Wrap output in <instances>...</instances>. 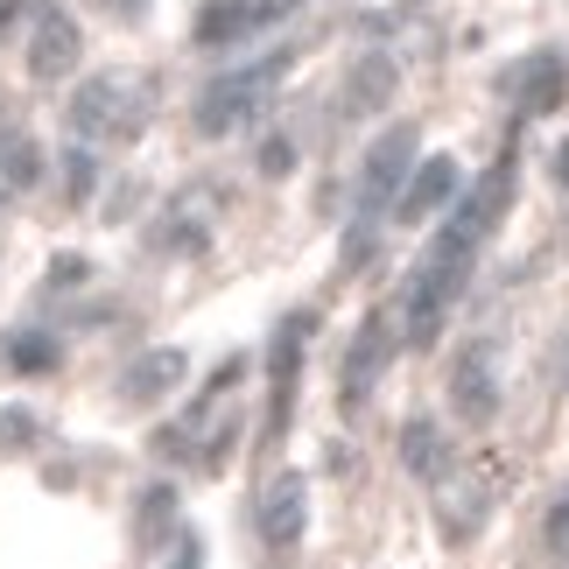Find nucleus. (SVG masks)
Instances as JSON below:
<instances>
[{"label":"nucleus","instance_id":"nucleus-20","mask_svg":"<svg viewBox=\"0 0 569 569\" xmlns=\"http://www.w3.org/2000/svg\"><path fill=\"white\" fill-rule=\"evenodd\" d=\"M289 169H296V148L289 141H268V148H260V177H289Z\"/></svg>","mask_w":569,"mask_h":569},{"label":"nucleus","instance_id":"nucleus-24","mask_svg":"<svg viewBox=\"0 0 569 569\" xmlns=\"http://www.w3.org/2000/svg\"><path fill=\"white\" fill-rule=\"evenodd\" d=\"M169 569H204V541L183 535V549H177V562H169Z\"/></svg>","mask_w":569,"mask_h":569},{"label":"nucleus","instance_id":"nucleus-23","mask_svg":"<svg viewBox=\"0 0 569 569\" xmlns=\"http://www.w3.org/2000/svg\"><path fill=\"white\" fill-rule=\"evenodd\" d=\"M8 183H36V156L14 141V156H8Z\"/></svg>","mask_w":569,"mask_h":569},{"label":"nucleus","instance_id":"nucleus-25","mask_svg":"<svg viewBox=\"0 0 569 569\" xmlns=\"http://www.w3.org/2000/svg\"><path fill=\"white\" fill-rule=\"evenodd\" d=\"M556 177H562V183H569V141H562V156H556Z\"/></svg>","mask_w":569,"mask_h":569},{"label":"nucleus","instance_id":"nucleus-13","mask_svg":"<svg viewBox=\"0 0 569 569\" xmlns=\"http://www.w3.org/2000/svg\"><path fill=\"white\" fill-rule=\"evenodd\" d=\"M177 380H183V352H148V359H134V373H127L120 393L141 408V401H162V393L177 387Z\"/></svg>","mask_w":569,"mask_h":569},{"label":"nucleus","instance_id":"nucleus-7","mask_svg":"<svg viewBox=\"0 0 569 569\" xmlns=\"http://www.w3.org/2000/svg\"><path fill=\"white\" fill-rule=\"evenodd\" d=\"M492 366H499V352H492L486 338H471L465 352H457L450 401H457V415H465V422H492V408H499V380H492Z\"/></svg>","mask_w":569,"mask_h":569},{"label":"nucleus","instance_id":"nucleus-3","mask_svg":"<svg viewBox=\"0 0 569 569\" xmlns=\"http://www.w3.org/2000/svg\"><path fill=\"white\" fill-rule=\"evenodd\" d=\"M465 274H471V253H450V247L429 253V268L408 281V345H429L436 331H443V317H450L457 289H465Z\"/></svg>","mask_w":569,"mask_h":569},{"label":"nucleus","instance_id":"nucleus-21","mask_svg":"<svg viewBox=\"0 0 569 569\" xmlns=\"http://www.w3.org/2000/svg\"><path fill=\"white\" fill-rule=\"evenodd\" d=\"M63 183H71V197L92 190V156H84V148H71V162H63Z\"/></svg>","mask_w":569,"mask_h":569},{"label":"nucleus","instance_id":"nucleus-16","mask_svg":"<svg viewBox=\"0 0 569 569\" xmlns=\"http://www.w3.org/2000/svg\"><path fill=\"white\" fill-rule=\"evenodd\" d=\"M387 92H393V63L387 57H366L359 71H352V99H345V106L366 113V106H387Z\"/></svg>","mask_w":569,"mask_h":569},{"label":"nucleus","instance_id":"nucleus-1","mask_svg":"<svg viewBox=\"0 0 569 569\" xmlns=\"http://www.w3.org/2000/svg\"><path fill=\"white\" fill-rule=\"evenodd\" d=\"M141 113H148V92L134 78H120V71H106V78L71 92V134L78 141H120V134L141 127Z\"/></svg>","mask_w":569,"mask_h":569},{"label":"nucleus","instance_id":"nucleus-15","mask_svg":"<svg viewBox=\"0 0 569 569\" xmlns=\"http://www.w3.org/2000/svg\"><path fill=\"white\" fill-rule=\"evenodd\" d=\"M520 71H528V113H556L562 106V63L556 57H535V63H520Z\"/></svg>","mask_w":569,"mask_h":569},{"label":"nucleus","instance_id":"nucleus-5","mask_svg":"<svg viewBox=\"0 0 569 569\" xmlns=\"http://www.w3.org/2000/svg\"><path fill=\"white\" fill-rule=\"evenodd\" d=\"M415 127L401 120V127H387V134L373 141V156H366V177H359V218H380L387 204H393V190H401V177L415 169Z\"/></svg>","mask_w":569,"mask_h":569},{"label":"nucleus","instance_id":"nucleus-11","mask_svg":"<svg viewBox=\"0 0 569 569\" xmlns=\"http://www.w3.org/2000/svg\"><path fill=\"white\" fill-rule=\"evenodd\" d=\"M393 352V331H387V317H373L366 331L352 338V352H345V408H359L366 401V387L380 380V366Z\"/></svg>","mask_w":569,"mask_h":569},{"label":"nucleus","instance_id":"nucleus-19","mask_svg":"<svg viewBox=\"0 0 569 569\" xmlns=\"http://www.w3.org/2000/svg\"><path fill=\"white\" fill-rule=\"evenodd\" d=\"M549 556L569 569V492L556 499V513H549Z\"/></svg>","mask_w":569,"mask_h":569},{"label":"nucleus","instance_id":"nucleus-2","mask_svg":"<svg viewBox=\"0 0 569 569\" xmlns=\"http://www.w3.org/2000/svg\"><path fill=\"white\" fill-rule=\"evenodd\" d=\"M513 204V156H499L492 162V177L478 183L471 197H450V211H443V232H436V247H450V253H478L486 239L499 232V218H507Z\"/></svg>","mask_w":569,"mask_h":569},{"label":"nucleus","instance_id":"nucleus-12","mask_svg":"<svg viewBox=\"0 0 569 569\" xmlns=\"http://www.w3.org/2000/svg\"><path fill=\"white\" fill-rule=\"evenodd\" d=\"M401 465L422 478V486H443V478H450V443H443V429H436V422H408Z\"/></svg>","mask_w":569,"mask_h":569},{"label":"nucleus","instance_id":"nucleus-4","mask_svg":"<svg viewBox=\"0 0 569 569\" xmlns=\"http://www.w3.org/2000/svg\"><path fill=\"white\" fill-rule=\"evenodd\" d=\"M281 71H289V57H268V63H247V71L204 84V99H197V127H204V134H232V127L247 120L260 99H268V84Z\"/></svg>","mask_w":569,"mask_h":569},{"label":"nucleus","instance_id":"nucleus-6","mask_svg":"<svg viewBox=\"0 0 569 569\" xmlns=\"http://www.w3.org/2000/svg\"><path fill=\"white\" fill-rule=\"evenodd\" d=\"M78 50H84L78 21L63 14V8H36V29H29V71H36L42 84H57V78H71V71H78Z\"/></svg>","mask_w":569,"mask_h":569},{"label":"nucleus","instance_id":"nucleus-17","mask_svg":"<svg viewBox=\"0 0 569 569\" xmlns=\"http://www.w3.org/2000/svg\"><path fill=\"white\" fill-rule=\"evenodd\" d=\"M8 366H14V373H50V366H57V338H42V331L8 338Z\"/></svg>","mask_w":569,"mask_h":569},{"label":"nucleus","instance_id":"nucleus-22","mask_svg":"<svg viewBox=\"0 0 569 569\" xmlns=\"http://www.w3.org/2000/svg\"><path fill=\"white\" fill-rule=\"evenodd\" d=\"M14 443H29V415H21V408L0 415V450H14Z\"/></svg>","mask_w":569,"mask_h":569},{"label":"nucleus","instance_id":"nucleus-10","mask_svg":"<svg viewBox=\"0 0 569 569\" xmlns=\"http://www.w3.org/2000/svg\"><path fill=\"white\" fill-rule=\"evenodd\" d=\"M302 338H310V317H289L274 331V352H268V380H274V408H268V436L289 429V401H296V373H302Z\"/></svg>","mask_w":569,"mask_h":569},{"label":"nucleus","instance_id":"nucleus-18","mask_svg":"<svg viewBox=\"0 0 569 569\" xmlns=\"http://www.w3.org/2000/svg\"><path fill=\"white\" fill-rule=\"evenodd\" d=\"M169 520H177V492H169V486H156V492L141 499V549H162Z\"/></svg>","mask_w":569,"mask_h":569},{"label":"nucleus","instance_id":"nucleus-14","mask_svg":"<svg viewBox=\"0 0 569 569\" xmlns=\"http://www.w3.org/2000/svg\"><path fill=\"white\" fill-rule=\"evenodd\" d=\"M247 29H260V14L247 8V0H211L204 14H197V42H232V36H247Z\"/></svg>","mask_w":569,"mask_h":569},{"label":"nucleus","instance_id":"nucleus-9","mask_svg":"<svg viewBox=\"0 0 569 569\" xmlns=\"http://www.w3.org/2000/svg\"><path fill=\"white\" fill-rule=\"evenodd\" d=\"M450 197H457V162L429 156L422 169H408V190H401V204H393V218H401V226H429V218L450 211Z\"/></svg>","mask_w":569,"mask_h":569},{"label":"nucleus","instance_id":"nucleus-8","mask_svg":"<svg viewBox=\"0 0 569 569\" xmlns=\"http://www.w3.org/2000/svg\"><path fill=\"white\" fill-rule=\"evenodd\" d=\"M260 541H268V549H296L302 541V520H310V486H302L296 471H281L268 492H260Z\"/></svg>","mask_w":569,"mask_h":569}]
</instances>
